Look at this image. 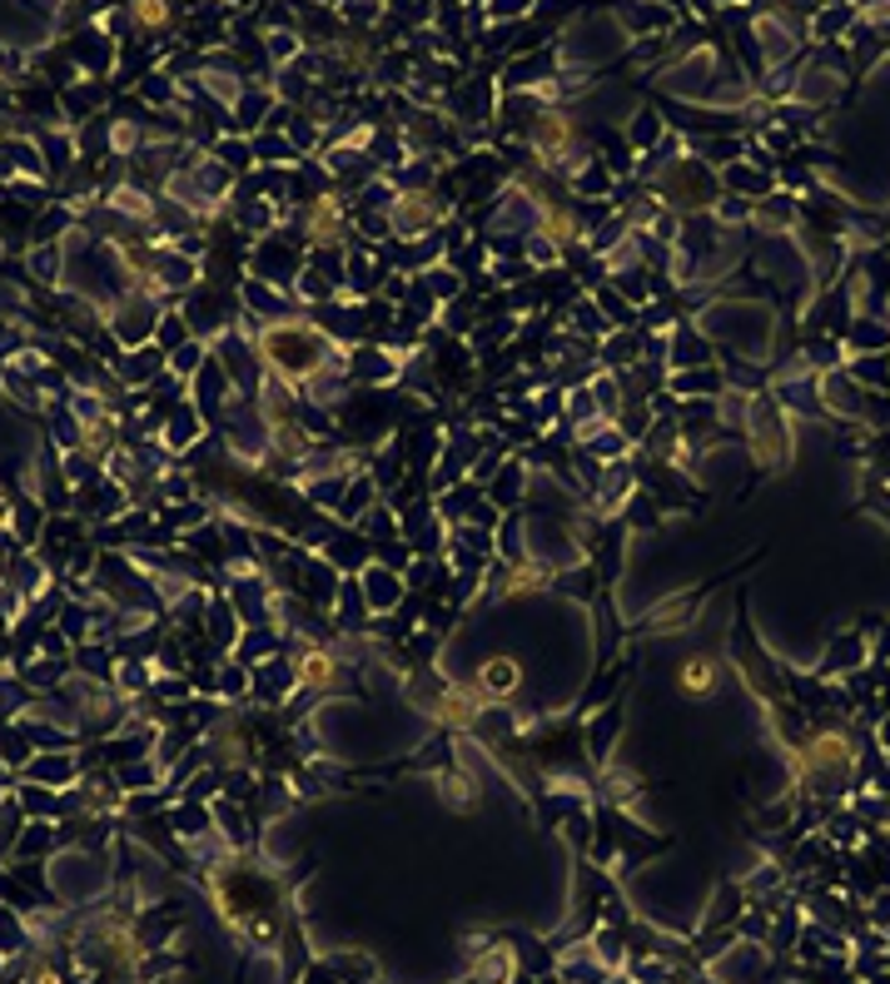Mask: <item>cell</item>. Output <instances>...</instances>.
I'll use <instances>...</instances> for the list:
<instances>
[{
    "instance_id": "1",
    "label": "cell",
    "mask_w": 890,
    "mask_h": 984,
    "mask_svg": "<svg viewBox=\"0 0 890 984\" xmlns=\"http://www.w3.org/2000/svg\"><path fill=\"white\" fill-rule=\"evenodd\" d=\"M722 686V671H716L712 656H691L687 667H681V692L687 696H712Z\"/></svg>"
},
{
    "instance_id": "2",
    "label": "cell",
    "mask_w": 890,
    "mask_h": 984,
    "mask_svg": "<svg viewBox=\"0 0 890 984\" xmlns=\"http://www.w3.org/2000/svg\"><path fill=\"white\" fill-rule=\"evenodd\" d=\"M25 930H21V920H15L11 910H5V905H0V955H5V960H11V955H25Z\"/></svg>"
},
{
    "instance_id": "3",
    "label": "cell",
    "mask_w": 890,
    "mask_h": 984,
    "mask_svg": "<svg viewBox=\"0 0 890 984\" xmlns=\"http://www.w3.org/2000/svg\"><path fill=\"white\" fill-rule=\"evenodd\" d=\"M737 914H741V891L731 885V891H722V895H716L712 914H706V925H722V920H737Z\"/></svg>"
},
{
    "instance_id": "4",
    "label": "cell",
    "mask_w": 890,
    "mask_h": 984,
    "mask_svg": "<svg viewBox=\"0 0 890 984\" xmlns=\"http://www.w3.org/2000/svg\"><path fill=\"white\" fill-rule=\"evenodd\" d=\"M826 835H831L836 845H855V841H861V820H855V816H836L831 825H826Z\"/></svg>"
},
{
    "instance_id": "5",
    "label": "cell",
    "mask_w": 890,
    "mask_h": 984,
    "mask_svg": "<svg viewBox=\"0 0 890 984\" xmlns=\"http://www.w3.org/2000/svg\"><path fill=\"white\" fill-rule=\"evenodd\" d=\"M656 135H662V125H656V115H642V119H637V125H632V140H637V144H652Z\"/></svg>"
},
{
    "instance_id": "6",
    "label": "cell",
    "mask_w": 890,
    "mask_h": 984,
    "mask_svg": "<svg viewBox=\"0 0 890 984\" xmlns=\"http://www.w3.org/2000/svg\"><path fill=\"white\" fill-rule=\"evenodd\" d=\"M836 25H851V11H826V15H820V36H831Z\"/></svg>"
}]
</instances>
